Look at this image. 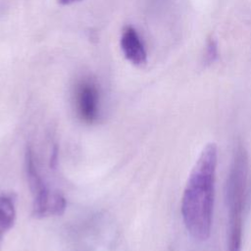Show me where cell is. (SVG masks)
Returning <instances> with one entry per match:
<instances>
[{"instance_id": "52a82bcc", "label": "cell", "mask_w": 251, "mask_h": 251, "mask_svg": "<svg viewBox=\"0 0 251 251\" xmlns=\"http://www.w3.org/2000/svg\"><path fill=\"white\" fill-rule=\"evenodd\" d=\"M217 57V47L213 40H210L207 46L206 52V60L209 62H213L214 59Z\"/></svg>"}, {"instance_id": "5b68a950", "label": "cell", "mask_w": 251, "mask_h": 251, "mask_svg": "<svg viewBox=\"0 0 251 251\" xmlns=\"http://www.w3.org/2000/svg\"><path fill=\"white\" fill-rule=\"evenodd\" d=\"M121 48L127 61L134 66H143L147 61V54L145 47L137 33L132 26L124 28L121 36Z\"/></svg>"}, {"instance_id": "277c9868", "label": "cell", "mask_w": 251, "mask_h": 251, "mask_svg": "<svg viewBox=\"0 0 251 251\" xmlns=\"http://www.w3.org/2000/svg\"><path fill=\"white\" fill-rule=\"evenodd\" d=\"M99 90L94 81L83 79L76 85L75 101L79 119L86 123H94L99 115Z\"/></svg>"}, {"instance_id": "6da1fadb", "label": "cell", "mask_w": 251, "mask_h": 251, "mask_svg": "<svg viewBox=\"0 0 251 251\" xmlns=\"http://www.w3.org/2000/svg\"><path fill=\"white\" fill-rule=\"evenodd\" d=\"M218 148L208 143L188 176L181 198V215L190 235L198 240L209 237L213 222Z\"/></svg>"}, {"instance_id": "8992f818", "label": "cell", "mask_w": 251, "mask_h": 251, "mask_svg": "<svg viewBox=\"0 0 251 251\" xmlns=\"http://www.w3.org/2000/svg\"><path fill=\"white\" fill-rule=\"evenodd\" d=\"M16 219L15 199L11 194L0 196V246L4 235L13 226Z\"/></svg>"}, {"instance_id": "ba28073f", "label": "cell", "mask_w": 251, "mask_h": 251, "mask_svg": "<svg viewBox=\"0 0 251 251\" xmlns=\"http://www.w3.org/2000/svg\"><path fill=\"white\" fill-rule=\"evenodd\" d=\"M79 1H81V0H58V2L61 5H70V4H73V3L79 2Z\"/></svg>"}, {"instance_id": "3957f363", "label": "cell", "mask_w": 251, "mask_h": 251, "mask_svg": "<svg viewBox=\"0 0 251 251\" xmlns=\"http://www.w3.org/2000/svg\"><path fill=\"white\" fill-rule=\"evenodd\" d=\"M26 163L28 181L34 193L35 214L43 216L46 215L47 213H51L52 211L58 213L60 209H64L65 202L63 198L55 197L50 199V193L36 171L35 165L33 163V158L30 152L28 153Z\"/></svg>"}, {"instance_id": "7a4b0ae2", "label": "cell", "mask_w": 251, "mask_h": 251, "mask_svg": "<svg viewBox=\"0 0 251 251\" xmlns=\"http://www.w3.org/2000/svg\"><path fill=\"white\" fill-rule=\"evenodd\" d=\"M248 178V156L242 146L234 151L226 182L227 208V251L242 250L243 212Z\"/></svg>"}]
</instances>
